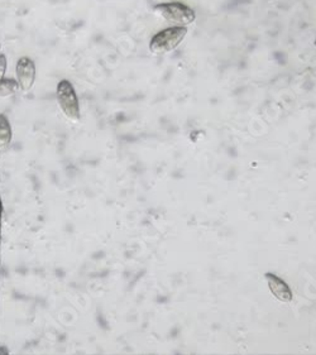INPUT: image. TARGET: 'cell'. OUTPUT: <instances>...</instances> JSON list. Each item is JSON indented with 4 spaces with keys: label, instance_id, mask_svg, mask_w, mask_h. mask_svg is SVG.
<instances>
[{
    "label": "cell",
    "instance_id": "6",
    "mask_svg": "<svg viewBox=\"0 0 316 355\" xmlns=\"http://www.w3.org/2000/svg\"><path fill=\"white\" fill-rule=\"evenodd\" d=\"M13 137V130L10 121L7 118V115L0 114V152L7 150L9 144L12 142Z\"/></svg>",
    "mask_w": 316,
    "mask_h": 355
},
{
    "label": "cell",
    "instance_id": "10",
    "mask_svg": "<svg viewBox=\"0 0 316 355\" xmlns=\"http://www.w3.org/2000/svg\"><path fill=\"white\" fill-rule=\"evenodd\" d=\"M315 47H316V41H315Z\"/></svg>",
    "mask_w": 316,
    "mask_h": 355
},
{
    "label": "cell",
    "instance_id": "5",
    "mask_svg": "<svg viewBox=\"0 0 316 355\" xmlns=\"http://www.w3.org/2000/svg\"><path fill=\"white\" fill-rule=\"evenodd\" d=\"M267 282L268 287L273 295L282 302H290L292 300V293L285 281H282L280 277L274 276L272 273H267Z\"/></svg>",
    "mask_w": 316,
    "mask_h": 355
},
{
    "label": "cell",
    "instance_id": "9",
    "mask_svg": "<svg viewBox=\"0 0 316 355\" xmlns=\"http://www.w3.org/2000/svg\"><path fill=\"white\" fill-rule=\"evenodd\" d=\"M0 51H1V46H0Z\"/></svg>",
    "mask_w": 316,
    "mask_h": 355
},
{
    "label": "cell",
    "instance_id": "4",
    "mask_svg": "<svg viewBox=\"0 0 316 355\" xmlns=\"http://www.w3.org/2000/svg\"><path fill=\"white\" fill-rule=\"evenodd\" d=\"M36 64L28 56H23L17 61L15 64V80L19 85V90L23 93H28L36 83Z\"/></svg>",
    "mask_w": 316,
    "mask_h": 355
},
{
    "label": "cell",
    "instance_id": "2",
    "mask_svg": "<svg viewBox=\"0 0 316 355\" xmlns=\"http://www.w3.org/2000/svg\"><path fill=\"white\" fill-rule=\"evenodd\" d=\"M153 12L176 27H187L196 19L194 9L181 1L161 3L155 6Z\"/></svg>",
    "mask_w": 316,
    "mask_h": 355
},
{
    "label": "cell",
    "instance_id": "3",
    "mask_svg": "<svg viewBox=\"0 0 316 355\" xmlns=\"http://www.w3.org/2000/svg\"><path fill=\"white\" fill-rule=\"evenodd\" d=\"M187 36L186 27H168L152 37L150 50L153 53H167L176 50Z\"/></svg>",
    "mask_w": 316,
    "mask_h": 355
},
{
    "label": "cell",
    "instance_id": "7",
    "mask_svg": "<svg viewBox=\"0 0 316 355\" xmlns=\"http://www.w3.org/2000/svg\"><path fill=\"white\" fill-rule=\"evenodd\" d=\"M19 92V85L15 78L0 80V99H7Z\"/></svg>",
    "mask_w": 316,
    "mask_h": 355
},
{
    "label": "cell",
    "instance_id": "1",
    "mask_svg": "<svg viewBox=\"0 0 316 355\" xmlns=\"http://www.w3.org/2000/svg\"><path fill=\"white\" fill-rule=\"evenodd\" d=\"M56 99L58 107L66 119L73 124L81 121L79 98L75 87L69 80H61L56 87Z\"/></svg>",
    "mask_w": 316,
    "mask_h": 355
},
{
    "label": "cell",
    "instance_id": "8",
    "mask_svg": "<svg viewBox=\"0 0 316 355\" xmlns=\"http://www.w3.org/2000/svg\"><path fill=\"white\" fill-rule=\"evenodd\" d=\"M8 67V60L6 55L0 53V80L4 78L6 76V72H7Z\"/></svg>",
    "mask_w": 316,
    "mask_h": 355
}]
</instances>
